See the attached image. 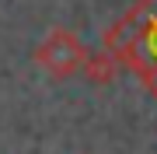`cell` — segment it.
Segmentation results:
<instances>
[{
    "label": "cell",
    "instance_id": "1",
    "mask_svg": "<svg viewBox=\"0 0 157 154\" xmlns=\"http://www.w3.org/2000/svg\"><path fill=\"white\" fill-rule=\"evenodd\" d=\"M101 49L157 98V0H136L105 32Z\"/></svg>",
    "mask_w": 157,
    "mask_h": 154
},
{
    "label": "cell",
    "instance_id": "2",
    "mask_svg": "<svg viewBox=\"0 0 157 154\" xmlns=\"http://www.w3.org/2000/svg\"><path fill=\"white\" fill-rule=\"evenodd\" d=\"M84 56H87L84 39H80L77 32H70V28H52L39 46H35V63H39L52 81H67L73 74H80Z\"/></svg>",
    "mask_w": 157,
    "mask_h": 154
},
{
    "label": "cell",
    "instance_id": "3",
    "mask_svg": "<svg viewBox=\"0 0 157 154\" xmlns=\"http://www.w3.org/2000/svg\"><path fill=\"white\" fill-rule=\"evenodd\" d=\"M80 74H84L87 84H101V88H105V84H112V81H115L119 63L112 60V53H108V49H98V53H91V49H87Z\"/></svg>",
    "mask_w": 157,
    "mask_h": 154
}]
</instances>
